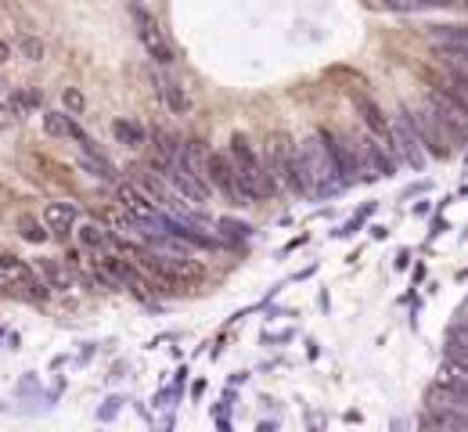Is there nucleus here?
Segmentation results:
<instances>
[{
	"instance_id": "obj_13",
	"label": "nucleus",
	"mask_w": 468,
	"mask_h": 432,
	"mask_svg": "<svg viewBox=\"0 0 468 432\" xmlns=\"http://www.w3.org/2000/svg\"><path fill=\"white\" fill-rule=\"evenodd\" d=\"M353 108H357L360 123L368 127V134H372L375 141L389 144V116L382 112V108H379V101H372L368 94H353Z\"/></svg>"
},
{
	"instance_id": "obj_4",
	"label": "nucleus",
	"mask_w": 468,
	"mask_h": 432,
	"mask_svg": "<svg viewBox=\"0 0 468 432\" xmlns=\"http://www.w3.org/2000/svg\"><path fill=\"white\" fill-rule=\"evenodd\" d=\"M389 148H393V158L403 162L410 170H422L429 155L422 148V137L414 130V116H410V104H400L396 116H389Z\"/></svg>"
},
{
	"instance_id": "obj_17",
	"label": "nucleus",
	"mask_w": 468,
	"mask_h": 432,
	"mask_svg": "<svg viewBox=\"0 0 468 432\" xmlns=\"http://www.w3.org/2000/svg\"><path fill=\"white\" fill-rule=\"evenodd\" d=\"M163 177H166V181H170V184H173V188H177L184 198H191V202H205V198H210V191H205V188H198V184L191 181V174L180 166V162H173V166H170Z\"/></svg>"
},
{
	"instance_id": "obj_23",
	"label": "nucleus",
	"mask_w": 468,
	"mask_h": 432,
	"mask_svg": "<svg viewBox=\"0 0 468 432\" xmlns=\"http://www.w3.org/2000/svg\"><path fill=\"white\" fill-rule=\"evenodd\" d=\"M440 66L450 73V76H468V50H454V47H440L436 50Z\"/></svg>"
},
{
	"instance_id": "obj_21",
	"label": "nucleus",
	"mask_w": 468,
	"mask_h": 432,
	"mask_svg": "<svg viewBox=\"0 0 468 432\" xmlns=\"http://www.w3.org/2000/svg\"><path fill=\"white\" fill-rule=\"evenodd\" d=\"M112 134H116V141L127 144V148H144V144H148V130H144L141 123H134V120H116V123H112Z\"/></svg>"
},
{
	"instance_id": "obj_9",
	"label": "nucleus",
	"mask_w": 468,
	"mask_h": 432,
	"mask_svg": "<svg viewBox=\"0 0 468 432\" xmlns=\"http://www.w3.org/2000/svg\"><path fill=\"white\" fill-rule=\"evenodd\" d=\"M321 141L328 144V155L335 162V170L342 177V184H353L360 177V158H357V148H353V137L346 134H335V130H318Z\"/></svg>"
},
{
	"instance_id": "obj_7",
	"label": "nucleus",
	"mask_w": 468,
	"mask_h": 432,
	"mask_svg": "<svg viewBox=\"0 0 468 432\" xmlns=\"http://www.w3.org/2000/svg\"><path fill=\"white\" fill-rule=\"evenodd\" d=\"M134 26H137V36H141V43H144V50L151 54V58L159 66H170L173 62V47H170L159 19H155L151 12H144V8H134Z\"/></svg>"
},
{
	"instance_id": "obj_5",
	"label": "nucleus",
	"mask_w": 468,
	"mask_h": 432,
	"mask_svg": "<svg viewBox=\"0 0 468 432\" xmlns=\"http://www.w3.org/2000/svg\"><path fill=\"white\" fill-rule=\"evenodd\" d=\"M426 418L433 425L454 428V432H468V397L450 393L443 386H433L426 393Z\"/></svg>"
},
{
	"instance_id": "obj_6",
	"label": "nucleus",
	"mask_w": 468,
	"mask_h": 432,
	"mask_svg": "<svg viewBox=\"0 0 468 432\" xmlns=\"http://www.w3.org/2000/svg\"><path fill=\"white\" fill-rule=\"evenodd\" d=\"M353 148H357V158H360V174L364 177H393L400 162L393 158V148L375 141L372 134L368 137H353Z\"/></svg>"
},
{
	"instance_id": "obj_34",
	"label": "nucleus",
	"mask_w": 468,
	"mask_h": 432,
	"mask_svg": "<svg viewBox=\"0 0 468 432\" xmlns=\"http://www.w3.org/2000/svg\"><path fill=\"white\" fill-rule=\"evenodd\" d=\"M130 4H134V8H141V0H130Z\"/></svg>"
},
{
	"instance_id": "obj_24",
	"label": "nucleus",
	"mask_w": 468,
	"mask_h": 432,
	"mask_svg": "<svg viewBox=\"0 0 468 432\" xmlns=\"http://www.w3.org/2000/svg\"><path fill=\"white\" fill-rule=\"evenodd\" d=\"M43 130L50 134V137H73V120L69 116H62V112H43Z\"/></svg>"
},
{
	"instance_id": "obj_16",
	"label": "nucleus",
	"mask_w": 468,
	"mask_h": 432,
	"mask_svg": "<svg viewBox=\"0 0 468 432\" xmlns=\"http://www.w3.org/2000/svg\"><path fill=\"white\" fill-rule=\"evenodd\" d=\"M33 282V266L15 259V256H0V289H26Z\"/></svg>"
},
{
	"instance_id": "obj_14",
	"label": "nucleus",
	"mask_w": 468,
	"mask_h": 432,
	"mask_svg": "<svg viewBox=\"0 0 468 432\" xmlns=\"http://www.w3.org/2000/svg\"><path fill=\"white\" fill-rule=\"evenodd\" d=\"M76 220H80V212L73 202H47L40 212V224L47 228V235H58V238H69Z\"/></svg>"
},
{
	"instance_id": "obj_1",
	"label": "nucleus",
	"mask_w": 468,
	"mask_h": 432,
	"mask_svg": "<svg viewBox=\"0 0 468 432\" xmlns=\"http://www.w3.org/2000/svg\"><path fill=\"white\" fill-rule=\"evenodd\" d=\"M227 158H231V166H234V177H238V188L245 195V202H259V198H278L281 195V184L274 181L271 166H267V158L264 155H256V148L234 134L231 137V148H227Z\"/></svg>"
},
{
	"instance_id": "obj_28",
	"label": "nucleus",
	"mask_w": 468,
	"mask_h": 432,
	"mask_svg": "<svg viewBox=\"0 0 468 432\" xmlns=\"http://www.w3.org/2000/svg\"><path fill=\"white\" fill-rule=\"evenodd\" d=\"M468 0H418V8H443V12H457V8H464Z\"/></svg>"
},
{
	"instance_id": "obj_3",
	"label": "nucleus",
	"mask_w": 468,
	"mask_h": 432,
	"mask_svg": "<svg viewBox=\"0 0 468 432\" xmlns=\"http://www.w3.org/2000/svg\"><path fill=\"white\" fill-rule=\"evenodd\" d=\"M299 155H303V170H306V181H310V195H328V191L346 188L332 155H328V144L321 141V134H310L299 144Z\"/></svg>"
},
{
	"instance_id": "obj_15",
	"label": "nucleus",
	"mask_w": 468,
	"mask_h": 432,
	"mask_svg": "<svg viewBox=\"0 0 468 432\" xmlns=\"http://www.w3.org/2000/svg\"><path fill=\"white\" fill-rule=\"evenodd\" d=\"M33 278H36L43 289H69V285H73L69 266L58 263V259H33Z\"/></svg>"
},
{
	"instance_id": "obj_31",
	"label": "nucleus",
	"mask_w": 468,
	"mask_h": 432,
	"mask_svg": "<svg viewBox=\"0 0 468 432\" xmlns=\"http://www.w3.org/2000/svg\"><path fill=\"white\" fill-rule=\"evenodd\" d=\"M119 411V400H109V407H101V418H112Z\"/></svg>"
},
{
	"instance_id": "obj_12",
	"label": "nucleus",
	"mask_w": 468,
	"mask_h": 432,
	"mask_svg": "<svg viewBox=\"0 0 468 432\" xmlns=\"http://www.w3.org/2000/svg\"><path fill=\"white\" fill-rule=\"evenodd\" d=\"M116 202H119V209H123L127 216H134L137 224L155 220V216H159V205H155V202H151L137 184H130V181L116 184Z\"/></svg>"
},
{
	"instance_id": "obj_30",
	"label": "nucleus",
	"mask_w": 468,
	"mask_h": 432,
	"mask_svg": "<svg viewBox=\"0 0 468 432\" xmlns=\"http://www.w3.org/2000/svg\"><path fill=\"white\" fill-rule=\"evenodd\" d=\"M422 432H454V428H443V425H433L429 418H422Z\"/></svg>"
},
{
	"instance_id": "obj_33",
	"label": "nucleus",
	"mask_w": 468,
	"mask_h": 432,
	"mask_svg": "<svg viewBox=\"0 0 468 432\" xmlns=\"http://www.w3.org/2000/svg\"><path fill=\"white\" fill-rule=\"evenodd\" d=\"M0 101H4V83H0Z\"/></svg>"
},
{
	"instance_id": "obj_10",
	"label": "nucleus",
	"mask_w": 468,
	"mask_h": 432,
	"mask_svg": "<svg viewBox=\"0 0 468 432\" xmlns=\"http://www.w3.org/2000/svg\"><path fill=\"white\" fill-rule=\"evenodd\" d=\"M210 188L220 191L227 205H249L242 188H238V177H234V166H231L227 151H213L210 155Z\"/></svg>"
},
{
	"instance_id": "obj_27",
	"label": "nucleus",
	"mask_w": 468,
	"mask_h": 432,
	"mask_svg": "<svg viewBox=\"0 0 468 432\" xmlns=\"http://www.w3.org/2000/svg\"><path fill=\"white\" fill-rule=\"evenodd\" d=\"M62 101H65V108H69L73 116H80L83 108H87V97H83L76 87H65V90H62Z\"/></svg>"
},
{
	"instance_id": "obj_19",
	"label": "nucleus",
	"mask_w": 468,
	"mask_h": 432,
	"mask_svg": "<svg viewBox=\"0 0 468 432\" xmlns=\"http://www.w3.org/2000/svg\"><path fill=\"white\" fill-rule=\"evenodd\" d=\"M159 94H163V101H166V108H170L173 116H184L188 108H191L188 90H184L177 80H170V76H163V80H159Z\"/></svg>"
},
{
	"instance_id": "obj_8",
	"label": "nucleus",
	"mask_w": 468,
	"mask_h": 432,
	"mask_svg": "<svg viewBox=\"0 0 468 432\" xmlns=\"http://www.w3.org/2000/svg\"><path fill=\"white\" fill-rule=\"evenodd\" d=\"M410 116H414V130H418V137H422L426 155L447 158V155H450V137H447V130L440 127V120L433 116V108H429V104H426V108H410Z\"/></svg>"
},
{
	"instance_id": "obj_26",
	"label": "nucleus",
	"mask_w": 468,
	"mask_h": 432,
	"mask_svg": "<svg viewBox=\"0 0 468 432\" xmlns=\"http://www.w3.org/2000/svg\"><path fill=\"white\" fill-rule=\"evenodd\" d=\"M19 54L26 62H40L43 58V43L36 36H19Z\"/></svg>"
},
{
	"instance_id": "obj_29",
	"label": "nucleus",
	"mask_w": 468,
	"mask_h": 432,
	"mask_svg": "<svg viewBox=\"0 0 468 432\" xmlns=\"http://www.w3.org/2000/svg\"><path fill=\"white\" fill-rule=\"evenodd\" d=\"M386 12H418V0H382Z\"/></svg>"
},
{
	"instance_id": "obj_11",
	"label": "nucleus",
	"mask_w": 468,
	"mask_h": 432,
	"mask_svg": "<svg viewBox=\"0 0 468 432\" xmlns=\"http://www.w3.org/2000/svg\"><path fill=\"white\" fill-rule=\"evenodd\" d=\"M210 148H205V141H198V137H191V141H180V155H177V162L191 174V181L198 184V188H205L213 195V188H210Z\"/></svg>"
},
{
	"instance_id": "obj_22",
	"label": "nucleus",
	"mask_w": 468,
	"mask_h": 432,
	"mask_svg": "<svg viewBox=\"0 0 468 432\" xmlns=\"http://www.w3.org/2000/svg\"><path fill=\"white\" fill-rule=\"evenodd\" d=\"M429 36H433L436 43H443V47L468 50V26H436Z\"/></svg>"
},
{
	"instance_id": "obj_25",
	"label": "nucleus",
	"mask_w": 468,
	"mask_h": 432,
	"mask_svg": "<svg viewBox=\"0 0 468 432\" xmlns=\"http://www.w3.org/2000/svg\"><path fill=\"white\" fill-rule=\"evenodd\" d=\"M19 235L26 242H47V228L40 220H33V216H19Z\"/></svg>"
},
{
	"instance_id": "obj_18",
	"label": "nucleus",
	"mask_w": 468,
	"mask_h": 432,
	"mask_svg": "<svg viewBox=\"0 0 468 432\" xmlns=\"http://www.w3.org/2000/svg\"><path fill=\"white\" fill-rule=\"evenodd\" d=\"M76 238H80V245L83 249H94V252H112V235L101 228V224H94V220H87V224H80V231H76Z\"/></svg>"
},
{
	"instance_id": "obj_32",
	"label": "nucleus",
	"mask_w": 468,
	"mask_h": 432,
	"mask_svg": "<svg viewBox=\"0 0 468 432\" xmlns=\"http://www.w3.org/2000/svg\"><path fill=\"white\" fill-rule=\"evenodd\" d=\"M8 58H12V43L0 40V62H8Z\"/></svg>"
},
{
	"instance_id": "obj_2",
	"label": "nucleus",
	"mask_w": 468,
	"mask_h": 432,
	"mask_svg": "<svg viewBox=\"0 0 468 432\" xmlns=\"http://www.w3.org/2000/svg\"><path fill=\"white\" fill-rule=\"evenodd\" d=\"M267 166L274 174V181L281 184V191H292V195H310V181H306V170H303V155H299V144L288 137V134H274L267 141Z\"/></svg>"
},
{
	"instance_id": "obj_20",
	"label": "nucleus",
	"mask_w": 468,
	"mask_h": 432,
	"mask_svg": "<svg viewBox=\"0 0 468 432\" xmlns=\"http://www.w3.org/2000/svg\"><path fill=\"white\" fill-rule=\"evenodd\" d=\"M436 386H443V390H450V393L468 397V367L443 360V367H440V382H436Z\"/></svg>"
}]
</instances>
